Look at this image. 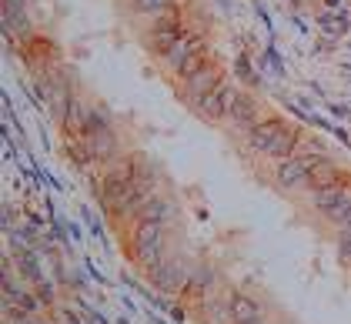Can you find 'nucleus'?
Here are the masks:
<instances>
[{
	"instance_id": "39448f33",
	"label": "nucleus",
	"mask_w": 351,
	"mask_h": 324,
	"mask_svg": "<svg viewBox=\"0 0 351 324\" xmlns=\"http://www.w3.org/2000/svg\"><path fill=\"white\" fill-rule=\"evenodd\" d=\"M335 164L331 161H308V181L311 188L322 190V188H335Z\"/></svg>"
},
{
	"instance_id": "423d86ee",
	"label": "nucleus",
	"mask_w": 351,
	"mask_h": 324,
	"mask_svg": "<svg viewBox=\"0 0 351 324\" xmlns=\"http://www.w3.org/2000/svg\"><path fill=\"white\" fill-rule=\"evenodd\" d=\"M231 321L234 324H258V304H254L251 297L234 295V301H231Z\"/></svg>"
},
{
	"instance_id": "7ed1b4c3",
	"label": "nucleus",
	"mask_w": 351,
	"mask_h": 324,
	"mask_svg": "<svg viewBox=\"0 0 351 324\" xmlns=\"http://www.w3.org/2000/svg\"><path fill=\"white\" fill-rule=\"evenodd\" d=\"M278 184H281V188H304V184L311 188V181H308V164L281 158V164H278Z\"/></svg>"
},
{
	"instance_id": "20e7f679",
	"label": "nucleus",
	"mask_w": 351,
	"mask_h": 324,
	"mask_svg": "<svg viewBox=\"0 0 351 324\" xmlns=\"http://www.w3.org/2000/svg\"><path fill=\"white\" fill-rule=\"evenodd\" d=\"M217 84H221V74H217V67H211V64H204L194 77H188V97H194V101H201V97H208L211 90H215Z\"/></svg>"
},
{
	"instance_id": "0eeeda50",
	"label": "nucleus",
	"mask_w": 351,
	"mask_h": 324,
	"mask_svg": "<svg viewBox=\"0 0 351 324\" xmlns=\"http://www.w3.org/2000/svg\"><path fill=\"white\" fill-rule=\"evenodd\" d=\"M231 114H234L241 124H254V121H258V104H254L251 97H241V94H238L234 104H231Z\"/></svg>"
},
{
	"instance_id": "f03ea898",
	"label": "nucleus",
	"mask_w": 351,
	"mask_h": 324,
	"mask_svg": "<svg viewBox=\"0 0 351 324\" xmlns=\"http://www.w3.org/2000/svg\"><path fill=\"white\" fill-rule=\"evenodd\" d=\"M234 97H238V94H234L231 87L217 84L215 90H211L208 97H201L197 104H201V114H204V117H211V121H217V117H224V114L231 110V104H234Z\"/></svg>"
},
{
	"instance_id": "1a4fd4ad",
	"label": "nucleus",
	"mask_w": 351,
	"mask_h": 324,
	"mask_svg": "<svg viewBox=\"0 0 351 324\" xmlns=\"http://www.w3.org/2000/svg\"><path fill=\"white\" fill-rule=\"evenodd\" d=\"M345 227H348V231H351V211H348V217H345Z\"/></svg>"
},
{
	"instance_id": "f257e3e1",
	"label": "nucleus",
	"mask_w": 351,
	"mask_h": 324,
	"mask_svg": "<svg viewBox=\"0 0 351 324\" xmlns=\"http://www.w3.org/2000/svg\"><path fill=\"white\" fill-rule=\"evenodd\" d=\"M251 144L258 151L271 154V158H288L291 147H295V134L281 121H265V124H254L251 127Z\"/></svg>"
},
{
	"instance_id": "6e6552de",
	"label": "nucleus",
	"mask_w": 351,
	"mask_h": 324,
	"mask_svg": "<svg viewBox=\"0 0 351 324\" xmlns=\"http://www.w3.org/2000/svg\"><path fill=\"white\" fill-rule=\"evenodd\" d=\"M171 3H174V0H134V10L137 14H147V17H158Z\"/></svg>"
}]
</instances>
